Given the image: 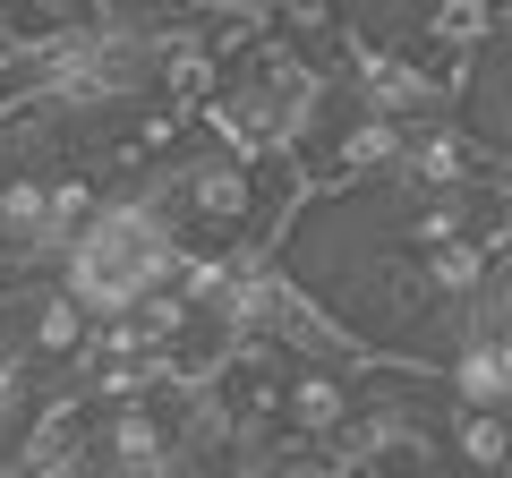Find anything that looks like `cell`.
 <instances>
[{
	"label": "cell",
	"instance_id": "obj_6",
	"mask_svg": "<svg viewBox=\"0 0 512 478\" xmlns=\"http://www.w3.org/2000/svg\"><path fill=\"white\" fill-rule=\"evenodd\" d=\"M487 35H495V0H436V9H427V43H419V52L436 60L444 77H461L453 60H470Z\"/></svg>",
	"mask_w": 512,
	"mask_h": 478
},
{
	"label": "cell",
	"instance_id": "obj_2",
	"mask_svg": "<svg viewBox=\"0 0 512 478\" xmlns=\"http://www.w3.org/2000/svg\"><path fill=\"white\" fill-rule=\"evenodd\" d=\"M359 410V368H316V359H291L282 368V410H274V444H299V453H333Z\"/></svg>",
	"mask_w": 512,
	"mask_h": 478
},
{
	"label": "cell",
	"instance_id": "obj_1",
	"mask_svg": "<svg viewBox=\"0 0 512 478\" xmlns=\"http://www.w3.org/2000/svg\"><path fill=\"white\" fill-rule=\"evenodd\" d=\"M180 248L188 231H180V197H171V154H163V163L128 171L120 188H103V205L52 257V282L86 316H128L146 291H163L180 274Z\"/></svg>",
	"mask_w": 512,
	"mask_h": 478
},
{
	"label": "cell",
	"instance_id": "obj_4",
	"mask_svg": "<svg viewBox=\"0 0 512 478\" xmlns=\"http://www.w3.org/2000/svg\"><path fill=\"white\" fill-rule=\"evenodd\" d=\"M436 461L453 478H512V410L444 402L436 410Z\"/></svg>",
	"mask_w": 512,
	"mask_h": 478
},
{
	"label": "cell",
	"instance_id": "obj_5",
	"mask_svg": "<svg viewBox=\"0 0 512 478\" xmlns=\"http://www.w3.org/2000/svg\"><path fill=\"white\" fill-rule=\"evenodd\" d=\"M265 9H274V35L299 43V52L333 77V43L350 35V9H359V0H265Z\"/></svg>",
	"mask_w": 512,
	"mask_h": 478
},
{
	"label": "cell",
	"instance_id": "obj_3",
	"mask_svg": "<svg viewBox=\"0 0 512 478\" xmlns=\"http://www.w3.org/2000/svg\"><path fill=\"white\" fill-rule=\"evenodd\" d=\"M478 180H487V163H478L470 129H461L453 111L410 120L402 154H393V171H384V188H402V197H444V188H478Z\"/></svg>",
	"mask_w": 512,
	"mask_h": 478
},
{
	"label": "cell",
	"instance_id": "obj_7",
	"mask_svg": "<svg viewBox=\"0 0 512 478\" xmlns=\"http://www.w3.org/2000/svg\"><path fill=\"white\" fill-rule=\"evenodd\" d=\"M35 393H43V368L26 359L9 333H0V453L18 444V427H26V410H35Z\"/></svg>",
	"mask_w": 512,
	"mask_h": 478
}]
</instances>
